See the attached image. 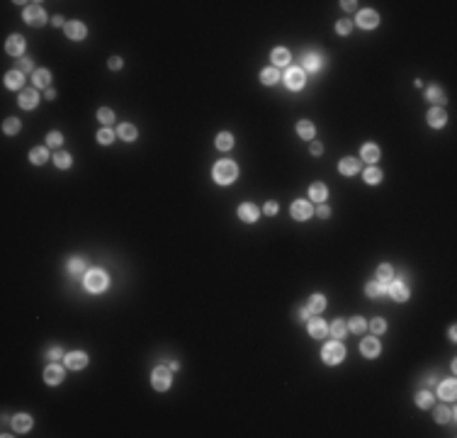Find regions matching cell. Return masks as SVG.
<instances>
[{"mask_svg":"<svg viewBox=\"0 0 457 438\" xmlns=\"http://www.w3.org/2000/svg\"><path fill=\"white\" fill-rule=\"evenodd\" d=\"M304 83H307V78H304V71H302V68H287V71H285V85H287L290 90H302Z\"/></svg>","mask_w":457,"mask_h":438,"instance_id":"6","label":"cell"},{"mask_svg":"<svg viewBox=\"0 0 457 438\" xmlns=\"http://www.w3.org/2000/svg\"><path fill=\"white\" fill-rule=\"evenodd\" d=\"M5 51H8L10 56H22V54H25V37H22V34H13V37H8V42H5Z\"/></svg>","mask_w":457,"mask_h":438,"instance_id":"8","label":"cell"},{"mask_svg":"<svg viewBox=\"0 0 457 438\" xmlns=\"http://www.w3.org/2000/svg\"><path fill=\"white\" fill-rule=\"evenodd\" d=\"M297 134L302 136V139H314V134H316V129H314V124L309 122V119H302V122H297Z\"/></svg>","mask_w":457,"mask_h":438,"instance_id":"26","label":"cell"},{"mask_svg":"<svg viewBox=\"0 0 457 438\" xmlns=\"http://www.w3.org/2000/svg\"><path fill=\"white\" fill-rule=\"evenodd\" d=\"M360 353H362L365 358H377V355H379V341H377V338H365V341L360 343Z\"/></svg>","mask_w":457,"mask_h":438,"instance_id":"19","label":"cell"},{"mask_svg":"<svg viewBox=\"0 0 457 438\" xmlns=\"http://www.w3.org/2000/svg\"><path fill=\"white\" fill-rule=\"evenodd\" d=\"M54 25H56V27H59V25H64V27H66V22H64V17H61V15H56V17H54Z\"/></svg>","mask_w":457,"mask_h":438,"instance_id":"57","label":"cell"},{"mask_svg":"<svg viewBox=\"0 0 457 438\" xmlns=\"http://www.w3.org/2000/svg\"><path fill=\"white\" fill-rule=\"evenodd\" d=\"M231 146H234V136L228 134V132H221V134L216 136V149H219V151H228Z\"/></svg>","mask_w":457,"mask_h":438,"instance_id":"33","label":"cell"},{"mask_svg":"<svg viewBox=\"0 0 457 438\" xmlns=\"http://www.w3.org/2000/svg\"><path fill=\"white\" fill-rule=\"evenodd\" d=\"M98 119L105 122V124H110V122H114V112L107 110V107H102V110H98Z\"/></svg>","mask_w":457,"mask_h":438,"instance_id":"46","label":"cell"},{"mask_svg":"<svg viewBox=\"0 0 457 438\" xmlns=\"http://www.w3.org/2000/svg\"><path fill=\"white\" fill-rule=\"evenodd\" d=\"M370 329H372V334H382V331L387 329V321H384V319H372V321H370Z\"/></svg>","mask_w":457,"mask_h":438,"instance_id":"49","label":"cell"},{"mask_svg":"<svg viewBox=\"0 0 457 438\" xmlns=\"http://www.w3.org/2000/svg\"><path fill=\"white\" fill-rule=\"evenodd\" d=\"M360 156H362V161L375 163V161H379V146H377V144H365V146L360 149Z\"/></svg>","mask_w":457,"mask_h":438,"instance_id":"22","label":"cell"},{"mask_svg":"<svg viewBox=\"0 0 457 438\" xmlns=\"http://www.w3.org/2000/svg\"><path fill=\"white\" fill-rule=\"evenodd\" d=\"M37 102H39V95H37L34 88H27V90L20 93V107H25V110H34Z\"/></svg>","mask_w":457,"mask_h":438,"instance_id":"14","label":"cell"},{"mask_svg":"<svg viewBox=\"0 0 457 438\" xmlns=\"http://www.w3.org/2000/svg\"><path fill=\"white\" fill-rule=\"evenodd\" d=\"M290 51L287 49H282V47H277V49H273V64H275V68L277 66H287L290 64Z\"/></svg>","mask_w":457,"mask_h":438,"instance_id":"29","label":"cell"},{"mask_svg":"<svg viewBox=\"0 0 457 438\" xmlns=\"http://www.w3.org/2000/svg\"><path fill=\"white\" fill-rule=\"evenodd\" d=\"M290 212H292V217L297 219V222H304V219H309L314 214V207L307 200H294L292 207H290Z\"/></svg>","mask_w":457,"mask_h":438,"instance_id":"7","label":"cell"},{"mask_svg":"<svg viewBox=\"0 0 457 438\" xmlns=\"http://www.w3.org/2000/svg\"><path fill=\"white\" fill-rule=\"evenodd\" d=\"M212 175H214V180L219 185H231L236 180V175H239V168H236L234 161H216Z\"/></svg>","mask_w":457,"mask_h":438,"instance_id":"1","label":"cell"},{"mask_svg":"<svg viewBox=\"0 0 457 438\" xmlns=\"http://www.w3.org/2000/svg\"><path fill=\"white\" fill-rule=\"evenodd\" d=\"M321 151H324V146H321V144H316V141H314V144H311V153H314V156H319V153H321Z\"/></svg>","mask_w":457,"mask_h":438,"instance_id":"55","label":"cell"},{"mask_svg":"<svg viewBox=\"0 0 457 438\" xmlns=\"http://www.w3.org/2000/svg\"><path fill=\"white\" fill-rule=\"evenodd\" d=\"M32 68H34V66H32V61H30V59H22V61H20V68H17V71H22V73H30Z\"/></svg>","mask_w":457,"mask_h":438,"instance_id":"50","label":"cell"},{"mask_svg":"<svg viewBox=\"0 0 457 438\" xmlns=\"http://www.w3.org/2000/svg\"><path fill=\"white\" fill-rule=\"evenodd\" d=\"M54 163H56V168L66 170V168H71V156H68L66 151H61V153H56V156H54Z\"/></svg>","mask_w":457,"mask_h":438,"instance_id":"41","label":"cell"},{"mask_svg":"<svg viewBox=\"0 0 457 438\" xmlns=\"http://www.w3.org/2000/svg\"><path fill=\"white\" fill-rule=\"evenodd\" d=\"M416 406H421V409H430V406H433V394L425 392V389L418 392V394H416Z\"/></svg>","mask_w":457,"mask_h":438,"instance_id":"39","label":"cell"},{"mask_svg":"<svg viewBox=\"0 0 457 438\" xmlns=\"http://www.w3.org/2000/svg\"><path fill=\"white\" fill-rule=\"evenodd\" d=\"M61 380H64V368H61V365L54 363V365H49V368L44 370V382H47V385H59Z\"/></svg>","mask_w":457,"mask_h":438,"instance_id":"16","label":"cell"},{"mask_svg":"<svg viewBox=\"0 0 457 438\" xmlns=\"http://www.w3.org/2000/svg\"><path fill=\"white\" fill-rule=\"evenodd\" d=\"M338 170H341V175H355V173L360 170V161H355V158H343V161L338 163Z\"/></svg>","mask_w":457,"mask_h":438,"instance_id":"23","label":"cell"},{"mask_svg":"<svg viewBox=\"0 0 457 438\" xmlns=\"http://www.w3.org/2000/svg\"><path fill=\"white\" fill-rule=\"evenodd\" d=\"M107 66H110V68H112V71H119V68H122V59H119V56H112V59H110V64H107Z\"/></svg>","mask_w":457,"mask_h":438,"instance_id":"52","label":"cell"},{"mask_svg":"<svg viewBox=\"0 0 457 438\" xmlns=\"http://www.w3.org/2000/svg\"><path fill=\"white\" fill-rule=\"evenodd\" d=\"M258 207L256 204H251V202H244L241 207H239V217L244 219V222H248V224H253L256 222V219H258Z\"/></svg>","mask_w":457,"mask_h":438,"instance_id":"15","label":"cell"},{"mask_svg":"<svg viewBox=\"0 0 457 438\" xmlns=\"http://www.w3.org/2000/svg\"><path fill=\"white\" fill-rule=\"evenodd\" d=\"M263 212H265V214H275V212H277V202H273V200H270V202H265Z\"/></svg>","mask_w":457,"mask_h":438,"instance_id":"53","label":"cell"},{"mask_svg":"<svg viewBox=\"0 0 457 438\" xmlns=\"http://www.w3.org/2000/svg\"><path fill=\"white\" fill-rule=\"evenodd\" d=\"M309 195H311L314 202H324V200L328 197V187H326L324 183H314V185L309 187Z\"/></svg>","mask_w":457,"mask_h":438,"instance_id":"28","label":"cell"},{"mask_svg":"<svg viewBox=\"0 0 457 438\" xmlns=\"http://www.w3.org/2000/svg\"><path fill=\"white\" fill-rule=\"evenodd\" d=\"M22 83H25V73H22V71H10V73L5 76V85H8L10 90H20Z\"/></svg>","mask_w":457,"mask_h":438,"instance_id":"20","label":"cell"},{"mask_svg":"<svg viewBox=\"0 0 457 438\" xmlns=\"http://www.w3.org/2000/svg\"><path fill=\"white\" fill-rule=\"evenodd\" d=\"M316 214H319L321 219H328V217H331V209H328V207L321 202V204H319V209H316Z\"/></svg>","mask_w":457,"mask_h":438,"instance_id":"51","label":"cell"},{"mask_svg":"<svg viewBox=\"0 0 457 438\" xmlns=\"http://www.w3.org/2000/svg\"><path fill=\"white\" fill-rule=\"evenodd\" d=\"M379 180H382V170H379V168L372 166V168L365 170V183H367V185H377Z\"/></svg>","mask_w":457,"mask_h":438,"instance_id":"40","label":"cell"},{"mask_svg":"<svg viewBox=\"0 0 457 438\" xmlns=\"http://www.w3.org/2000/svg\"><path fill=\"white\" fill-rule=\"evenodd\" d=\"M311 314H319V312H324L326 309V297L324 295H311V300H309V307H307Z\"/></svg>","mask_w":457,"mask_h":438,"instance_id":"31","label":"cell"},{"mask_svg":"<svg viewBox=\"0 0 457 438\" xmlns=\"http://www.w3.org/2000/svg\"><path fill=\"white\" fill-rule=\"evenodd\" d=\"M20 127H22V122H20L17 117H10V119H5V122H3V132H5V134H10V136H13V134H17V132H20Z\"/></svg>","mask_w":457,"mask_h":438,"instance_id":"36","label":"cell"},{"mask_svg":"<svg viewBox=\"0 0 457 438\" xmlns=\"http://www.w3.org/2000/svg\"><path fill=\"white\" fill-rule=\"evenodd\" d=\"M151 382H153V389H158V392H165V389L170 387V382H173L170 368H165V365L156 368V370H153V375H151Z\"/></svg>","mask_w":457,"mask_h":438,"instance_id":"4","label":"cell"},{"mask_svg":"<svg viewBox=\"0 0 457 438\" xmlns=\"http://www.w3.org/2000/svg\"><path fill=\"white\" fill-rule=\"evenodd\" d=\"M321 358L326 365H338L343 358H345V346L338 343V341H328L324 348H321Z\"/></svg>","mask_w":457,"mask_h":438,"instance_id":"2","label":"cell"},{"mask_svg":"<svg viewBox=\"0 0 457 438\" xmlns=\"http://www.w3.org/2000/svg\"><path fill=\"white\" fill-rule=\"evenodd\" d=\"M117 134H119L124 141H134V139H136V127H134V124H119Z\"/></svg>","mask_w":457,"mask_h":438,"instance_id":"34","label":"cell"},{"mask_svg":"<svg viewBox=\"0 0 457 438\" xmlns=\"http://www.w3.org/2000/svg\"><path fill=\"white\" fill-rule=\"evenodd\" d=\"M32 428V416L30 414H15L13 419V431L15 433H27Z\"/></svg>","mask_w":457,"mask_h":438,"instance_id":"17","label":"cell"},{"mask_svg":"<svg viewBox=\"0 0 457 438\" xmlns=\"http://www.w3.org/2000/svg\"><path fill=\"white\" fill-rule=\"evenodd\" d=\"M30 161H32L34 166H42V163L49 161V151H47L44 146H34V149L30 151Z\"/></svg>","mask_w":457,"mask_h":438,"instance_id":"27","label":"cell"},{"mask_svg":"<svg viewBox=\"0 0 457 438\" xmlns=\"http://www.w3.org/2000/svg\"><path fill=\"white\" fill-rule=\"evenodd\" d=\"M348 329L355 331V334H362V331H365V319H362V317H353V319L348 321Z\"/></svg>","mask_w":457,"mask_h":438,"instance_id":"43","label":"cell"},{"mask_svg":"<svg viewBox=\"0 0 457 438\" xmlns=\"http://www.w3.org/2000/svg\"><path fill=\"white\" fill-rule=\"evenodd\" d=\"M47 144L54 149V146H61L64 144V136H61V132H49L47 134Z\"/></svg>","mask_w":457,"mask_h":438,"instance_id":"45","label":"cell"},{"mask_svg":"<svg viewBox=\"0 0 457 438\" xmlns=\"http://www.w3.org/2000/svg\"><path fill=\"white\" fill-rule=\"evenodd\" d=\"M450 419H452V409H445V406L435 409V421L438 423H447Z\"/></svg>","mask_w":457,"mask_h":438,"instance_id":"44","label":"cell"},{"mask_svg":"<svg viewBox=\"0 0 457 438\" xmlns=\"http://www.w3.org/2000/svg\"><path fill=\"white\" fill-rule=\"evenodd\" d=\"M64 360H66V368H71V370H81V368H85V365H88V355H85L83 351L66 353V355H64Z\"/></svg>","mask_w":457,"mask_h":438,"instance_id":"9","label":"cell"},{"mask_svg":"<svg viewBox=\"0 0 457 438\" xmlns=\"http://www.w3.org/2000/svg\"><path fill=\"white\" fill-rule=\"evenodd\" d=\"M350 30H353V22H350V20L336 22V32H338V34H350Z\"/></svg>","mask_w":457,"mask_h":438,"instance_id":"47","label":"cell"},{"mask_svg":"<svg viewBox=\"0 0 457 438\" xmlns=\"http://www.w3.org/2000/svg\"><path fill=\"white\" fill-rule=\"evenodd\" d=\"M112 139H114L112 129H100V132H98V141H100V144H112Z\"/></svg>","mask_w":457,"mask_h":438,"instance_id":"48","label":"cell"},{"mask_svg":"<svg viewBox=\"0 0 457 438\" xmlns=\"http://www.w3.org/2000/svg\"><path fill=\"white\" fill-rule=\"evenodd\" d=\"M68 273L71 275H83L85 273V261L83 258H71L68 261Z\"/></svg>","mask_w":457,"mask_h":438,"instance_id":"37","label":"cell"},{"mask_svg":"<svg viewBox=\"0 0 457 438\" xmlns=\"http://www.w3.org/2000/svg\"><path fill=\"white\" fill-rule=\"evenodd\" d=\"M277 81H280V71H277L275 66L261 71V83H263V85H275Z\"/></svg>","mask_w":457,"mask_h":438,"instance_id":"24","label":"cell"},{"mask_svg":"<svg viewBox=\"0 0 457 438\" xmlns=\"http://www.w3.org/2000/svg\"><path fill=\"white\" fill-rule=\"evenodd\" d=\"M64 32H66L68 39H85V34H88V32H85V25H83V22H76V20L66 22Z\"/></svg>","mask_w":457,"mask_h":438,"instance_id":"12","label":"cell"},{"mask_svg":"<svg viewBox=\"0 0 457 438\" xmlns=\"http://www.w3.org/2000/svg\"><path fill=\"white\" fill-rule=\"evenodd\" d=\"M392 275H394L392 266H387V263H384V266H379V268H377V280H379L382 285H389V283H392Z\"/></svg>","mask_w":457,"mask_h":438,"instance_id":"35","label":"cell"},{"mask_svg":"<svg viewBox=\"0 0 457 438\" xmlns=\"http://www.w3.org/2000/svg\"><path fill=\"white\" fill-rule=\"evenodd\" d=\"M425 98H428V102H433L435 107L445 105V93H442L438 85H430V88H428V93H425Z\"/></svg>","mask_w":457,"mask_h":438,"instance_id":"25","label":"cell"},{"mask_svg":"<svg viewBox=\"0 0 457 438\" xmlns=\"http://www.w3.org/2000/svg\"><path fill=\"white\" fill-rule=\"evenodd\" d=\"M32 81H34V88H47L49 90V83H51V73L47 68H39L32 73Z\"/></svg>","mask_w":457,"mask_h":438,"instance_id":"21","label":"cell"},{"mask_svg":"<svg viewBox=\"0 0 457 438\" xmlns=\"http://www.w3.org/2000/svg\"><path fill=\"white\" fill-rule=\"evenodd\" d=\"M302 64H304L307 71H319V68H321V56H319V54H304Z\"/></svg>","mask_w":457,"mask_h":438,"instance_id":"32","label":"cell"},{"mask_svg":"<svg viewBox=\"0 0 457 438\" xmlns=\"http://www.w3.org/2000/svg\"><path fill=\"white\" fill-rule=\"evenodd\" d=\"M341 8H343V10H355V3H353V0H348V3L343 0V3H341Z\"/></svg>","mask_w":457,"mask_h":438,"instance_id":"56","label":"cell"},{"mask_svg":"<svg viewBox=\"0 0 457 438\" xmlns=\"http://www.w3.org/2000/svg\"><path fill=\"white\" fill-rule=\"evenodd\" d=\"M47 98H49V100H54V98H56V90H51V88H49V90H47Z\"/></svg>","mask_w":457,"mask_h":438,"instance_id":"58","label":"cell"},{"mask_svg":"<svg viewBox=\"0 0 457 438\" xmlns=\"http://www.w3.org/2000/svg\"><path fill=\"white\" fill-rule=\"evenodd\" d=\"M345 331H348V326H345V321H343V319H336V321L331 324V334H333L336 338L345 336Z\"/></svg>","mask_w":457,"mask_h":438,"instance_id":"42","label":"cell"},{"mask_svg":"<svg viewBox=\"0 0 457 438\" xmlns=\"http://www.w3.org/2000/svg\"><path fill=\"white\" fill-rule=\"evenodd\" d=\"M384 287H387V285H382L379 280H372V283L365 285V292H367V297H379V295L384 292Z\"/></svg>","mask_w":457,"mask_h":438,"instance_id":"38","label":"cell"},{"mask_svg":"<svg viewBox=\"0 0 457 438\" xmlns=\"http://www.w3.org/2000/svg\"><path fill=\"white\" fill-rule=\"evenodd\" d=\"M387 287H389V295H392L396 302H406V300H408V287H406L404 283L396 280V283H389Z\"/></svg>","mask_w":457,"mask_h":438,"instance_id":"18","label":"cell"},{"mask_svg":"<svg viewBox=\"0 0 457 438\" xmlns=\"http://www.w3.org/2000/svg\"><path fill=\"white\" fill-rule=\"evenodd\" d=\"M326 331H328V329H326V324H324L321 319H316V317H314V319L309 321V334H311L314 338H324V336H326Z\"/></svg>","mask_w":457,"mask_h":438,"instance_id":"30","label":"cell"},{"mask_svg":"<svg viewBox=\"0 0 457 438\" xmlns=\"http://www.w3.org/2000/svg\"><path fill=\"white\" fill-rule=\"evenodd\" d=\"M83 283H85L88 292H102L107 287V275L102 270H88L85 278H83Z\"/></svg>","mask_w":457,"mask_h":438,"instance_id":"3","label":"cell"},{"mask_svg":"<svg viewBox=\"0 0 457 438\" xmlns=\"http://www.w3.org/2000/svg\"><path fill=\"white\" fill-rule=\"evenodd\" d=\"M377 22H379V17H377L375 10H360V13H358V27H362V30H375Z\"/></svg>","mask_w":457,"mask_h":438,"instance_id":"10","label":"cell"},{"mask_svg":"<svg viewBox=\"0 0 457 438\" xmlns=\"http://www.w3.org/2000/svg\"><path fill=\"white\" fill-rule=\"evenodd\" d=\"M49 358H51V360H59V358H64V351H61V348H51V351H49Z\"/></svg>","mask_w":457,"mask_h":438,"instance_id":"54","label":"cell"},{"mask_svg":"<svg viewBox=\"0 0 457 438\" xmlns=\"http://www.w3.org/2000/svg\"><path fill=\"white\" fill-rule=\"evenodd\" d=\"M22 17H25V22L32 25V27H42V25L47 22V15H44L42 5H27L25 13H22Z\"/></svg>","mask_w":457,"mask_h":438,"instance_id":"5","label":"cell"},{"mask_svg":"<svg viewBox=\"0 0 457 438\" xmlns=\"http://www.w3.org/2000/svg\"><path fill=\"white\" fill-rule=\"evenodd\" d=\"M455 394H457V382H455V380H445V382L438 385V397H440V399L452 402Z\"/></svg>","mask_w":457,"mask_h":438,"instance_id":"13","label":"cell"},{"mask_svg":"<svg viewBox=\"0 0 457 438\" xmlns=\"http://www.w3.org/2000/svg\"><path fill=\"white\" fill-rule=\"evenodd\" d=\"M425 119H428V124H430L433 129H440V127H445L447 115H445V110H442V107H430V110H428V115H425Z\"/></svg>","mask_w":457,"mask_h":438,"instance_id":"11","label":"cell"}]
</instances>
